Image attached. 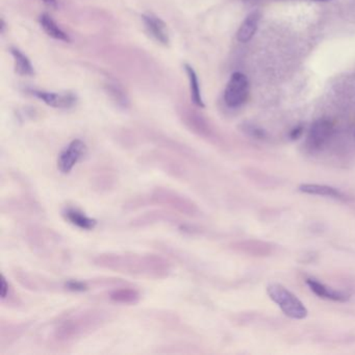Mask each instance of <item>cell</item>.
<instances>
[{"instance_id":"6da1fadb","label":"cell","mask_w":355,"mask_h":355,"mask_svg":"<svg viewBox=\"0 0 355 355\" xmlns=\"http://www.w3.org/2000/svg\"><path fill=\"white\" fill-rule=\"evenodd\" d=\"M270 299L280 307L291 319L302 320L307 317L306 307L292 292L282 284H272L267 288Z\"/></svg>"},{"instance_id":"7a4b0ae2","label":"cell","mask_w":355,"mask_h":355,"mask_svg":"<svg viewBox=\"0 0 355 355\" xmlns=\"http://www.w3.org/2000/svg\"><path fill=\"white\" fill-rule=\"evenodd\" d=\"M249 93H250V85L247 76L242 72H234L226 85L224 101L227 107L236 109L246 103Z\"/></svg>"},{"instance_id":"3957f363","label":"cell","mask_w":355,"mask_h":355,"mask_svg":"<svg viewBox=\"0 0 355 355\" xmlns=\"http://www.w3.org/2000/svg\"><path fill=\"white\" fill-rule=\"evenodd\" d=\"M26 92L55 109H71L78 103V95L73 92H49L32 88L26 89Z\"/></svg>"},{"instance_id":"277c9868","label":"cell","mask_w":355,"mask_h":355,"mask_svg":"<svg viewBox=\"0 0 355 355\" xmlns=\"http://www.w3.org/2000/svg\"><path fill=\"white\" fill-rule=\"evenodd\" d=\"M86 143L84 141L76 139L72 141L61 153L58 159V168L62 173H69L72 171L76 164L87 155Z\"/></svg>"},{"instance_id":"5b68a950","label":"cell","mask_w":355,"mask_h":355,"mask_svg":"<svg viewBox=\"0 0 355 355\" xmlns=\"http://www.w3.org/2000/svg\"><path fill=\"white\" fill-rule=\"evenodd\" d=\"M334 132V125L327 119H320L311 125L306 144L311 150H320L325 146Z\"/></svg>"},{"instance_id":"8992f818","label":"cell","mask_w":355,"mask_h":355,"mask_svg":"<svg viewBox=\"0 0 355 355\" xmlns=\"http://www.w3.org/2000/svg\"><path fill=\"white\" fill-rule=\"evenodd\" d=\"M142 21L144 24L145 30L147 31L151 38L155 39L157 43L167 46L170 43L169 33H168L167 24L153 13H145L142 15Z\"/></svg>"},{"instance_id":"52a82bcc","label":"cell","mask_w":355,"mask_h":355,"mask_svg":"<svg viewBox=\"0 0 355 355\" xmlns=\"http://www.w3.org/2000/svg\"><path fill=\"white\" fill-rule=\"evenodd\" d=\"M307 286L311 288V292L315 293L320 298L327 299V300L338 301V302H346L350 299L349 295L340 291L334 290V288H328L322 282H318L315 278H307Z\"/></svg>"},{"instance_id":"ba28073f","label":"cell","mask_w":355,"mask_h":355,"mask_svg":"<svg viewBox=\"0 0 355 355\" xmlns=\"http://www.w3.org/2000/svg\"><path fill=\"white\" fill-rule=\"evenodd\" d=\"M259 20H261V13L259 11H253L248 14L236 32V40L240 43H248L251 41L257 34Z\"/></svg>"},{"instance_id":"9c48e42d","label":"cell","mask_w":355,"mask_h":355,"mask_svg":"<svg viewBox=\"0 0 355 355\" xmlns=\"http://www.w3.org/2000/svg\"><path fill=\"white\" fill-rule=\"evenodd\" d=\"M39 24H40L42 30L46 33L47 36L51 37V38L66 43H69L71 41L69 35L60 28L59 24L53 19L49 14H42L39 17Z\"/></svg>"},{"instance_id":"30bf717a","label":"cell","mask_w":355,"mask_h":355,"mask_svg":"<svg viewBox=\"0 0 355 355\" xmlns=\"http://www.w3.org/2000/svg\"><path fill=\"white\" fill-rule=\"evenodd\" d=\"M299 191L309 195H317V196L328 197V198L345 200L346 196L338 189L325 184H304L299 186Z\"/></svg>"},{"instance_id":"8fae6325","label":"cell","mask_w":355,"mask_h":355,"mask_svg":"<svg viewBox=\"0 0 355 355\" xmlns=\"http://www.w3.org/2000/svg\"><path fill=\"white\" fill-rule=\"evenodd\" d=\"M184 71L188 76L189 87H190V94L192 103L196 107L203 109L205 107V101L202 98V93H201L200 83H199L198 76H197L196 71L192 66L189 64H184Z\"/></svg>"},{"instance_id":"7c38bea8","label":"cell","mask_w":355,"mask_h":355,"mask_svg":"<svg viewBox=\"0 0 355 355\" xmlns=\"http://www.w3.org/2000/svg\"><path fill=\"white\" fill-rule=\"evenodd\" d=\"M11 55L14 59L15 72L20 76H34L36 74L34 65H33L28 55H24L17 47H12Z\"/></svg>"},{"instance_id":"4fadbf2b","label":"cell","mask_w":355,"mask_h":355,"mask_svg":"<svg viewBox=\"0 0 355 355\" xmlns=\"http://www.w3.org/2000/svg\"><path fill=\"white\" fill-rule=\"evenodd\" d=\"M65 217L70 223L78 227L83 228V230H91L96 226L97 221L92 218L88 217L85 215L82 211L78 209H68L65 211Z\"/></svg>"},{"instance_id":"5bb4252c","label":"cell","mask_w":355,"mask_h":355,"mask_svg":"<svg viewBox=\"0 0 355 355\" xmlns=\"http://www.w3.org/2000/svg\"><path fill=\"white\" fill-rule=\"evenodd\" d=\"M107 92L118 107L126 109L128 105H130L128 95H126V93L124 92L123 89L119 85L109 83L107 85Z\"/></svg>"},{"instance_id":"9a60e30c","label":"cell","mask_w":355,"mask_h":355,"mask_svg":"<svg viewBox=\"0 0 355 355\" xmlns=\"http://www.w3.org/2000/svg\"><path fill=\"white\" fill-rule=\"evenodd\" d=\"M111 299L115 302L135 303L139 300V293L130 288H121L112 293Z\"/></svg>"},{"instance_id":"2e32d148","label":"cell","mask_w":355,"mask_h":355,"mask_svg":"<svg viewBox=\"0 0 355 355\" xmlns=\"http://www.w3.org/2000/svg\"><path fill=\"white\" fill-rule=\"evenodd\" d=\"M242 130L251 138L257 139V140H263L267 137L265 130L259 126L253 125V124H243Z\"/></svg>"},{"instance_id":"e0dca14e","label":"cell","mask_w":355,"mask_h":355,"mask_svg":"<svg viewBox=\"0 0 355 355\" xmlns=\"http://www.w3.org/2000/svg\"><path fill=\"white\" fill-rule=\"evenodd\" d=\"M67 288L71 291H76V292H82V291H85L87 288L86 284L84 282H76V280H71V282H68L67 284H66Z\"/></svg>"},{"instance_id":"ac0fdd59","label":"cell","mask_w":355,"mask_h":355,"mask_svg":"<svg viewBox=\"0 0 355 355\" xmlns=\"http://www.w3.org/2000/svg\"><path fill=\"white\" fill-rule=\"evenodd\" d=\"M303 132H304V128H303L302 125H298L291 130L290 135H288V136H290L291 140H298V139L301 138V136H302Z\"/></svg>"},{"instance_id":"d6986e66","label":"cell","mask_w":355,"mask_h":355,"mask_svg":"<svg viewBox=\"0 0 355 355\" xmlns=\"http://www.w3.org/2000/svg\"><path fill=\"white\" fill-rule=\"evenodd\" d=\"M8 293H9V286H8L7 282H6V278L3 276V282H1V297L3 299L7 297Z\"/></svg>"},{"instance_id":"ffe728a7","label":"cell","mask_w":355,"mask_h":355,"mask_svg":"<svg viewBox=\"0 0 355 355\" xmlns=\"http://www.w3.org/2000/svg\"><path fill=\"white\" fill-rule=\"evenodd\" d=\"M46 7L51 8V9H57L58 8V0H41Z\"/></svg>"},{"instance_id":"44dd1931","label":"cell","mask_w":355,"mask_h":355,"mask_svg":"<svg viewBox=\"0 0 355 355\" xmlns=\"http://www.w3.org/2000/svg\"><path fill=\"white\" fill-rule=\"evenodd\" d=\"M5 30H6L5 21H3V19H0V33H1V34H3V33H5Z\"/></svg>"},{"instance_id":"7402d4cb","label":"cell","mask_w":355,"mask_h":355,"mask_svg":"<svg viewBox=\"0 0 355 355\" xmlns=\"http://www.w3.org/2000/svg\"><path fill=\"white\" fill-rule=\"evenodd\" d=\"M313 1H322V3H327V1H331V0H313Z\"/></svg>"},{"instance_id":"603a6c76","label":"cell","mask_w":355,"mask_h":355,"mask_svg":"<svg viewBox=\"0 0 355 355\" xmlns=\"http://www.w3.org/2000/svg\"><path fill=\"white\" fill-rule=\"evenodd\" d=\"M354 136H355V134H354Z\"/></svg>"}]
</instances>
